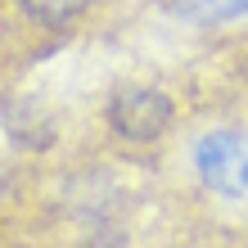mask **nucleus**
Returning <instances> with one entry per match:
<instances>
[{
  "mask_svg": "<svg viewBox=\"0 0 248 248\" xmlns=\"http://www.w3.org/2000/svg\"><path fill=\"white\" fill-rule=\"evenodd\" d=\"M104 122L126 144H158L176 122V104L149 81H118L104 99Z\"/></svg>",
  "mask_w": 248,
  "mask_h": 248,
  "instance_id": "f257e3e1",
  "label": "nucleus"
},
{
  "mask_svg": "<svg viewBox=\"0 0 248 248\" xmlns=\"http://www.w3.org/2000/svg\"><path fill=\"white\" fill-rule=\"evenodd\" d=\"M194 171L199 181L221 199L248 194V131L239 126H217L194 144Z\"/></svg>",
  "mask_w": 248,
  "mask_h": 248,
  "instance_id": "f03ea898",
  "label": "nucleus"
},
{
  "mask_svg": "<svg viewBox=\"0 0 248 248\" xmlns=\"http://www.w3.org/2000/svg\"><path fill=\"white\" fill-rule=\"evenodd\" d=\"M91 5H95V0H14V9H18L32 27H46V32L72 27Z\"/></svg>",
  "mask_w": 248,
  "mask_h": 248,
  "instance_id": "7ed1b4c3",
  "label": "nucleus"
},
{
  "mask_svg": "<svg viewBox=\"0 0 248 248\" xmlns=\"http://www.w3.org/2000/svg\"><path fill=\"white\" fill-rule=\"evenodd\" d=\"M171 14L185 23H199V27H217V23L244 18L248 0H171Z\"/></svg>",
  "mask_w": 248,
  "mask_h": 248,
  "instance_id": "20e7f679",
  "label": "nucleus"
}]
</instances>
